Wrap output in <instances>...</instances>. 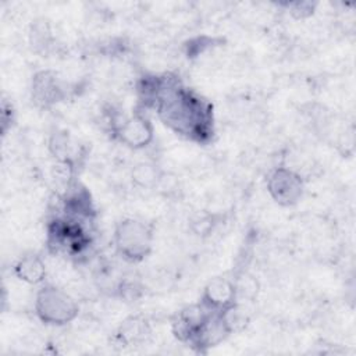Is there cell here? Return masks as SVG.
I'll use <instances>...</instances> for the list:
<instances>
[{
  "mask_svg": "<svg viewBox=\"0 0 356 356\" xmlns=\"http://www.w3.org/2000/svg\"><path fill=\"white\" fill-rule=\"evenodd\" d=\"M138 92L143 104L153 107L160 120L175 134L199 143L211 138V104L185 88L174 75L143 76L138 85Z\"/></svg>",
  "mask_w": 356,
  "mask_h": 356,
  "instance_id": "6da1fadb",
  "label": "cell"
},
{
  "mask_svg": "<svg viewBox=\"0 0 356 356\" xmlns=\"http://www.w3.org/2000/svg\"><path fill=\"white\" fill-rule=\"evenodd\" d=\"M76 300L64 289L46 284L35 296V313L47 325H65L78 317Z\"/></svg>",
  "mask_w": 356,
  "mask_h": 356,
  "instance_id": "7a4b0ae2",
  "label": "cell"
},
{
  "mask_svg": "<svg viewBox=\"0 0 356 356\" xmlns=\"http://www.w3.org/2000/svg\"><path fill=\"white\" fill-rule=\"evenodd\" d=\"M153 238L150 225L138 218H124L113 235L117 253L129 263H138L152 252Z\"/></svg>",
  "mask_w": 356,
  "mask_h": 356,
  "instance_id": "3957f363",
  "label": "cell"
},
{
  "mask_svg": "<svg viewBox=\"0 0 356 356\" xmlns=\"http://www.w3.org/2000/svg\"><path fill=\"white\" fill-rule=\"evenodd\" d=\"M305 191V184L299 172L289 167H277L267 177V192L280 206L296 204Z\"/></svg>",
  "mask_w": 356,
  "mask_h": 356,
  "instance_id": "277c9868",
  "label": "cell"
},
{
  "mask_svg": "<svg viewBox=\"0 0 356 356\" xmlns=\"http://www.w3.org/2000/svg\"><path fill=\"white\" fill-rule=\"evenodd\" d=\"M113 134L124 146L132 150L145 149L154 139L153 124L145 114L139 111L120 120L113 129Z\"/></svg>",
  "mask_w": 356,
  "mask_h": 356,
  "instance_id": "5b68a950",
  "label": "cell"
},
{
  "mask_svg": "<svg viewBox=\"0 0 356 356\" xmlns=\"http://www.w3.org/2000/svg\"><path fill=\"white\" fill-rule=\"evenodd\" d=\"M64 82L53 71H39L32 79V100L38 107L49 108L67 97Z\"/></svg>",
  "mask_w": 356,
  "mask_h": 356,
  "instance_id": "8992f818",
  "label": "cell"
},
{
  "mask_svg": "<svg viewBox=\"0 0 356 356\" xmlns=\"http://www.w3.org/2000/svg\"><path fill=\"white\" fill-rule=\"evenodd\" d=\"M238 302L236 284L231 278L216 277L203 288L200 303L211 312H222Z\"/></svg>",
  "mask_w": 356,
  "mask_h": 356,
  "instance_id": "52a82bcc",
  "label": "cell"
},
{
  "mask_svg": "<svg viewBox=\"0 0 356 356\" xmlns=\"http://www.w3.org/2000/svg\"><path fill=\"white\" fill-rule=\"evenodd\" d=\"M210 313L211 310H209L200 302L184 307L172 320V334L181 342L189 343Z\"/></svg>",
  "mask_w": 356,
  "mask_h": 356,
  "instance_id": "ba28073f",
  "label": "cell"
},
{
  "mask_svg": "<svg viewBox=\"0 0 356 356\" xmlns=\"http://www.w3.org/2000/svg\"><path fill=\"white\" fill-rule=\"evenodd\" d=\"M14 274L17 278L29 285H38L46 280L47 270L44 260L39 254L29 252L17 260L14 266Z\"/></svg>",
  "mask_w": 356,
  "mask_h": 356,
  "instance_id": "9c48e42d",
  "label": "cell"
},
{
  "mask_svg": "<svg viewBox=\"0 0 356 356\" xmlns=\"http://www.w3.org/2000/svg\"><path fill=\"white\" fill-rule=\"evenodd\" d=\"M149 335V323L140 316H131L125 318L117 330V338L124 345H140Z\"/></svg>",
  "mask_w": 356,
  "mask_h": 356,
  "instance_id": "30bf717a",
  "label": "cell"
},
{
  "mask_svg": "<svg viewBox=\"0 0 356 356\" xmlns=\"http://www.w3.org/2000/svg\"><path fill=\"white\" fill-rule=\"evenodd\" d=\"M49 150L58 163H70L75 165L79 157V147L67 132L53 134L49 140Z\"/></svg>",
  "mask_w": 356,
  "mask_h": 356,
  "instance_id": "8fae6325",
  "label": "cell"
},
{
  "mask_svg": "<svg viewBox=\"0 0 356 356\" xmlns=\"http://www.w3.org/2000/svg\"><path fill=\"white\" fill-rule=\"evenodd\" d=\"M163 171L152 161L136 163L131 170V181L140 189H156Z\"/></svg>",
  "mask_w": 356,
  "mask_h": 356,
  "instance_id": "7c38bea8",
  "label": "cell"
},
{
  "mask_svg": "<svg viewBox=\"0 0 356 356\" xmlns=\"http://www.w3.org/2000/svg\"><path fill=\"white\" fill-rule=\"evenodd\" d=\"M29 43H31L32 49L38 53H43L50 49V46L53 43V33H51L50 24L46 19H43V18L36 19L31 25Z\"/></svg>",
  "mask_w": 356,
  "mask_h": 356,
  "instance_id": "4fadbf2b",
  "label": "cell"
},
{
  "mask_svg": "<svg viewBox=\"0 0 356 356\" xmlns=\"http://www.w3.org/2000/svg\"><path fill=\"white\" fill-rule=\"evenodd\" d=\"M289 8H291V14H293V17L306 18L313 14L314 4L313 3H293V4H289Z\"/></svg>",
  "mask_w": 356,
  "mask_h": 356,
  "instance_id": "5bb4252c",
  "label": "cell"
}]
</instances>
